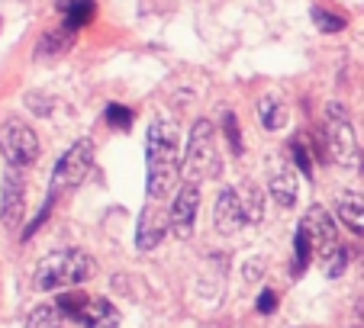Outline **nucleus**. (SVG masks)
I'll use <instances>...</instances> for the list:
<instances>
[{
    "mask_svg": "<svg viewBox=\"0 0 364 328\" xmlns=\"http://www.w3.org/2000/svg\"><path fill=\"white\" fill-rule=\"evenodd\" d=\"M75 322L81 328H117L119 325V309L110 300H84V306L77 309Z\"/></svg>",
    "mask_w": 364,
    "mask_h": 328,
    "instance_id": "obj_12",
    "label": "nucleus"
},
{
    "mask_svg": "<svg viewBox=\"0 0 364 328\" xmlns=\"http://www.w3.org/2000/svg\"><path fill=\"white\" fill-rule=\"evenodd\" d=\"M274 309H277V293L274 290H262V293H258V312L271 315Z\"/></svg>",
    "mask_w": 364,
    "mask_h": 328,
    "instance_id": "obj_28",
    "label": "nucleus"
},
{
    "mask_svg": "<svg viewBox=\"0 0 364 328\" xmlns=\"http://www.w3.org/2000/svg\"><path fill=\"white\" fill-rule=\"evenodd\" d=\"M213 222H216V232L220 235H235L242 226H245L248 216H245V203H242L239 190H232V187L220 190L216 206H213Z\"/></svg>",
    "mask_w": 364,
    "mask_h": 328,
    "instance_id": "obj_10",
    "label": "nucleus"
},
{
    "mask_svg": "<svg viewBox=\"0 0 364 328\" xmlns=\"http://www.w3.org/2000/svg\"><path fill=\"white\" fill-rule=\"evenodd\" d=\"M271 199H274L277 206H284V209H290V206L296 203V174L290 164H281L274 174H271V187H268Z\"/></svg>",
    "mask_w": 364,
    "mask_h": 328,
    "instance_id": "obj_15",
    "label": "nucleus"
},
{
    "mask_svg": "<svg viewBox=\"0 0 364 328\" xmlns=\"http://www.w3.org/2000/svg\"><path fill=\"white\" fill-rule=\"evenodd\" d=\"M197 206H200L197 184H191V180L178 184L174 199H171V209H168V222H171V232L178 235L181 241H187L193 235V226H197Z\"/></svg>",
    "mask_w": 364,
    "mask_h": 328,
    "instance_id": "obj_8",
    "label": "nucleus"
},
{
    "mask_svg": "<svg viewBox=\"0 0 364 328\" xmlns=\"http://www.w3.org/2000/svg\"><path fill=\"white\" fill-rule=\"evenodd\" d=\"M26 328H65V312L58 302H42L26 315Z\"/></svg>",
    "mask_w": 364,
    "mask_h": 328,
    "instance_id": "obj_16",
    "label": "nucleus"
},
{
    "mask_svg": "<svg viewBox=\"0 0 364 328\" xmlns=\"http://www.w3.org/2000/svg\"><path fill=\"white\" fill-rule=\"evenodd\" d=\"M145 164H149V197L155 203L165 199L171 190H178L184 161H181V129L171 119H159L149 126Z\"/></svg>",
    "mask_w": 364,
    "mask_h": 328,
    "instance_id": "obj_1",
    "label": "nucleus"
},
{
    "mask_svg": "<svg viewBox=\"0 0 364 328\" xmlns=\"http://www.w3.org/2000/svg\"><path fill=\"white\" fill-rule=\"evenodd\" d=\"M290 158H294L296 171H300V174H306V177H313V155H309V151H306V145H303V136L290 142Z\"/></svg>",
    "mask_w": 364,
    "mask_h": 328,
    "instance_id": "obj_23",
    "label": "nucleus"
},
{
    "mask_svg": "<svg viewBox=\"0 0 364 328\" xmlns=\"http://www.w3.org/2000/svg\"><path fill=\"white\" fill-rule=\"evenodd\" d=\"M358 312H361V319H364V296L358 300Z\"/></svg>",
    "mask_w": 364,
    "mask_h": 328,
    "instance_id": "obj_30",
    "label": "nucleus"
},
{
    "mask_svg": "<svg viewBox=\"0 0 364 328\" xmlns=\"http://www.w3.org/2000/svg\"><path fill=\"white\" fill-rule=\"evenodd\" d=\"M90 168H94V142L90 138H77L62 158H58L55 171H52V193L77 190L87 180Z\"/></svg>",
    "mask_w": 364,
    "mask_h": 328,
    "instance_id": "obj_6",
    "label": "nucleus"
},
{
    "mask_svg": "<svg viewBox=\"0 0 364 328\" xmlns=\"http://www.w3.org/2000/svg\"><path fill=\"white\" fill-rule=\"evenodd\" d=\"M65 13V26L68 29H81L84 23H90V16H94V0H62L58 4Z\"/></svg>",
    "mask_w": 364,
    "mask_h": 328,
    "instance_id": "obj_17",
    "label": "nucleus"
},
{
    "mask_svg": "<svg viewBox=\"0 0 364 328\" xmlns=\"http://www.w3.org/2000/svg\"><path fill=\"white\" fill-rule=\"evenodd\" d=\"M94 273H97V261L87 251L65 248V251H55L39 261V267H36V287L42 293H55V290H65V287H81Z\"/></svg>",
    "mask_w": 364,
    "mask_h": 328,
    "instance_id": "obj_2",
    "label": "nucleus"
},
{
    "mask_svg": "<svg viewBox=\"0 0 364 328\" xmlns=\"http://www.w3.org/2000/svg\"><path fill=\"white\" fill-rule=\"evenodd\" d=\"M103 116H107V123H110L113 129H129V126H132V109L129 106H119V103H110Z\"/></svg>",
    "mask_w": 364,
    "mask_h": 328,
    "instance_id": "obj_24",
    "label": "nucleus"
},
{
    "mask_svg": "<svg viewBox=\"0 0 364 328\" xmlns=\"http://www.w3.org/2000/svg\"><path fill=\"white\" fill-rule=\"evenodd\" d=\"M171 232V222H168V212L159 209V203L155 206H145L142 212H139V226H136V248L139 251H151V248H159L161 241H165V235Z\"/></svg>",
    "mask_w": 364,
    "mask_h": 328,
    "instance_id": "obj_11",
    "label": "nucleus"
},
{
    "mask_svg": "<svg viewBox=\"0 0 364 328\" xmlns=\"http://www.w3.org/2000/svg\"><path fill=\"white\" fill-rule=\"evenodd\" d=\"M23 212H26V171L7 164L4 184H0V222L7 229H16Z\"/></svg>",
    "mask_w": 364,
    "mask_h": 328,
    "instance_id": "obj_7",
    "label": "nucleus"
},
{
    "mask_svg": "<svg viewBox=\"0 0 364 328\" xmlns=\"http://www.w3.org/2000/svg\"><path fill=\"white\" fill-rule=\"evenodd\" d=\"M39 136H36V129L26 123V119L20 116H10L7 123L0 126V155H4V161L10 164V168H33L36 161H39Z\"/></svg>",
    "mask_w": 364,
    "mask_h": 328,
    "instance_id": "obj_5",
    "label": "nucleus"
},
{
    "mask_svg": "<svg viewBox=\"0 0 364 328\" xmlns=\"http://www.w3.org/2000/svg\"><path fill=\"white\" fill-rule=\"evenodd\" d=\"M303 226L309 229V239H313V251L323 254V261L329 254H336L338 248V229H336V216H329L326 206H309L306 219H303Z\"/></svg>",
    "mask_w": 364,
    "mask_h": 328,
    "instance_id": "obj_9",
    "label": "nucleus"
},
{
    "mask_svg": "<svg viewBox=\"0 0 364 328\" xmlns=\"http://www.w3.org/2000/svg\"><path fill=\"white\" fill-rule=\"evenodd\" d=\"M220 174V151H216V129L210 119H197L184 148V180L200 184Z\"/></svg>",
    "mask_w": 364,
    "mask_h": 328,
    "instance_id": "obj_4",
    "label": "nucleus"
},
{
    "mask_svg": "<svg viewBox=\"0 0 364 328\" xmlns=\"http://www.w3.org/2000/svg\"><path fill=\"white\" fill-rule=\"evenodd\" d=\"M309 254H313V239H309V229L300 222L294 239V273H300L309 264Z\"/></svg>",
    "mask_w": 364,
    "mask_h": 328,
    "instance_id": "obj_19",
    "label": "nucleus"
},
{
    "mask_svg": "<svg viewBox=\"0 0 364 328\" xmlns=\"http://www.w3.org/2000/svg\"><path fill=\"white\" fill-rule=\"evenodd\" d=\"M52 206H55V193H52V197H48V199H46V203H42L39 216H36V219H33V222H29V226H26V232H23V239H33V232H36V229H39V226H42V222H46V219H48V212H52Z\"/></svg>",
    "mask_w": 364,
    "mask_h": 328,
    "instance_id": "obj_27",
    "label": "nucleus"
},
{
    "mask_svg": "<svg viewBox=\"0 0 364 328\" xmlns=\"http://www.w3.org/2000/svg\"><path fill=\"white\" fill-rule=\"evenodd\" d=\"M258 116H262V126L271 132L284 129V123H287V109H284V103H277L274 97H264L262 106H258Z\"/></svg>",
    "mask_w": 364,
    "mask_h": 328,
    "instance_id": "obj_18",
    "label": "nucleus"
},
{
    "mask_svg": "<svg viewBox=\"0 0 364 328\" xmlns=\"http://www.w3.org/2000/svg\"><path fill=\"white\" fill-rule=\"evenodd\" d=\"M26 106L33 109L36 116H52L55 100H52V97H42V94H26Z\"/></svg>",
    "mask_w": 364,
    "mask_h": 328,
    "instance_id": "obj_25",
    "label": "nucleus"
},
{
    "mask_svg": "<svg viewBox=\"0 0 364 328\" xmlns=\"http://www.w3.org/2000/svg\"><path fill=\"white\" fill-rule=\"evenodd\" d=\"M313 23H316V29L319 33H326V35H336V33H342L345 26H348V20L345 16H338V13H332V10H323V7H313Z\"/></svg>",
    "mask_w": 364,
    "mask_h": 328,
    "instance_id": "obj_20",
    "label": "nucleus"
},
{
    "mask_svg": "<svg viewBox=\"0 0 364 328\" xmlns=\"http://www.w3.org/2000/svg\"><path fill=\"white\" fill-rule=\"evenodd\" d=\"M242 203H245L248 222H262V219H264V190H262V187L248 184L245 193H242Z\"/></svg>",
    "mask_w": 364,
    "mask_h": 328,
    "instance_id": "obj_21",
    "label": "nucleus"
},
{
    "mask_svg": "<svg viewBox=\"0 0 364 328\" xmlns=\"http://www.w3.org/2000/svg\"><path fill=\"white\" fill-rule=\"evenodd\" d=\"M75 39H77V33L68 29V26L48 29V33H42L39 45H36V58H39V62H46V58H58V55H65L71 45H75Z\"/></svg>",
    "mask_w": 364,
    "mask_h": 328,
    "instance_id": "obj_14",
    "label": "nucleus"
},
{
    "mask_svg": "<svg viewBox=\"0 0 364 328\" xmlns=\"http://www.w3.org/2000/svg\"><path fill=\"white\" fill-rule=\"evenodd\" d=\"M264 273V261L258 258V261H248V270H245V277L248 280H255V277H262Z\"/></svg>",
    "mask_w": 364,
    "mask_h": 328,
    "instance_id": "obj_29",
    "label": "nucleus"
},
{
    "mask_svg": "<svg viewBox=\"0 0 364 328\" xmlns=\"http://www.w3.org/2000/svg\"><path fill=\"white\" fill-rule=\"evenodd\" d=\"M223 136H226L229 148H232L235 155H242V132H239V119H235L232 109H226V113H223Z\"/></svg>",
    "mask_w": 364,
    "mask_h": 328,
    "instance_id": "obj_22",
    "label": "nucleus"
},
{
    "mask_svg": "<svg viewBox=\"0 0 364 328\" xmlns=\"http://www.w3.org/2000/svg\"><path fill=\"white\" fill-rule=\"evenodd\" d=\"M319 148H323V158L342 164L348 171H358V164H361V145H358L351 119H348V109H345L342 103H329V106H326Z\"/></svg>",
    "mask_w": 364,
    "mask_h": 328,
    "instance_id": "obj_3",
    "label": "nucleus"
},
{
    "mask_svg": "<svg viewBox=\"0 0 364 328\" xmlns=\"http://www.w3.org/2000/svg\"><path fill=\"white\" fill-rule=\"evenodd\" d=\"M345 264H348V254H345V248H338L336 254H329V258H326V277H342Z\"/></svg>",
    "mask_w": 364,
    "mask_h": 328,
    "instance_id": "obj_26",
    "label": "nucleus"
},
{
    "mask_svg": "<svg viewBox=\"0 0 364 328\" xmlns=\"http://www.w3.org/2000/svg\"><path fill=\"white\" fill-rule=\"evenodd\" d=\"M336 212L345 229H351L355 235H364V193L361 190H345L336 199Z\"/></svg>",
    "mask_w": 364,
    "mask_h": 328,
    "instance_id": "obj_13",
    "label": "nucleus"
}]
</instances>
